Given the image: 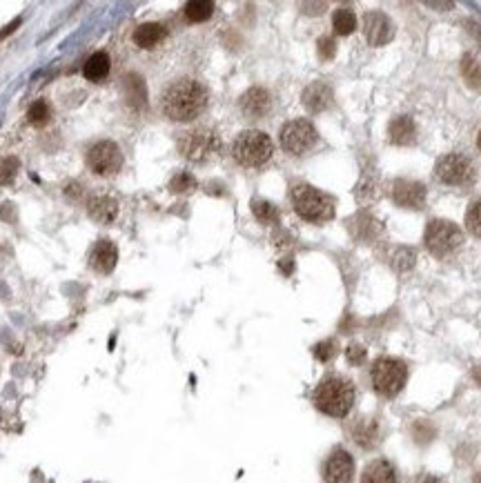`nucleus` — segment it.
<instances>
[{"label": "nucleus", "mask_w": 481, "mask_h": 483, "mask_svg": "<svg viewBox=\"0 0 481 483\" xmlns=\"http://www.w3.org/2000/svg\"><path fill=\"white\" fill-rule=\"evenodd\" d=\"M207 100V89L198 80H176L174 85H169L163 96V114L169 120H176V123H187V120H194L205 112Z\"/></svg>", "instance_id": "1"}, {"label": "nucleus", "mask_w": 481, "mask_h": 483, "mask_svg": "<svg viewBox=\"0 0 481 483\" xmlns=\"http://www.w3.org/2000/svg\"><path fill=\"white\" fill-rule=\"evenodd\" d=\"M355 404V388L341 377H330L319 383L314 392V406L328 417H346Z\"/></svg>", "instance_id": "2"}, {"label": "nucleus", "mask_w": 481, "mask_h": 483, "mask_svg": "<svg viewBox=\"0 0 481 483\" xmlns=\"http://www.w3.org/2000/svg\"><path fill=\"white\" fill-rule=\"evenodd\" d=\"M274 145L265 132H258V129H247V132H240L232 145V156L238 165L243 167H261L272 158Z\"/></svg>", "instance_id": "3"}, {"label": "nucleus", "mask_w": 481, "mask_h": 483, "mask_svg": "<svg viewBox=\"0 0 481 483\" xmlns=\"http://www.w3.org/2000/svg\"><path fill=\"white\" fill-rule=\"evenodd\" d=\"M294 209L301 218L312 220V223H323L334 216V203L332 198L321 194L319 189L310 185H296L292 189Z\"/></svg>", "instance_id": "4"}, {"label": "nucleus", "mask_w": 481, "mask_h": 483, "mask_svg": "<svg viewBox=\"0 0 481 483\" xmlns=\"http://www.w3.org/2000/svg\"><path fill=\"white\" fill-rule=\"evenodd\" d=\"M220 149V138L216 132L205 127L192 129V132L180 134L178 138V152L192 163H205Z\"/></svg>", "instance_id": "5"}, {"label": "nucleus", "mask_w": 481, "mask_h": 483, "mask_svg": "<svg viewBox=\"0 0 481 483\" xmlns=\"http://www.w3.org/2000/svg\"><path fill=\"white\" fill-rule=\"evenodd\" d=\"M408 381V368L399 359H379L372 366V386L381 397H397Z\"/></svg>", "instance_id": "6"}, {"label": "nucleus", "mask_w": 481, "mask_h": 483, "mask_svg": "<svg viewBox=\"0 0 481 483\" xmlns=\"http://www.w3.org/2000/svg\"><path fill=\"white\" fill-rule=\"evenodd\" d=\"M424 243L426 247L433 252L435 256H448L464 243V232L450 220H430L424 234Z\"/></svg>", "instance_id": "7"}, {"label": "nucleus", "mask_w": 481, "mask_h": 483, "mask_svg": "<svg viewBox=\"0 0 481 483\" xmlns=\"http://www.w3.org/2000/svg\"><path fill=\"white\" fill-rule=\"evenodd\" d=\"M317 129L314 125L310 123L305 118H296V120H290V123L283 125L281 129V147L285 149L290 154H305L308 149H312L317 143Z\"/></svg>", "instance_id": "8"}, {"label": "nucleus", "mask_w": 481, "mask_h": 483, "mask_svg": "<svg viewBox=\"0 0 481 483\" xmlns=\"http://www.w3.org/2000/svg\"><path fill=\"white\" fill-rule=\"evenodd\" d=\"M435 174H437V178L441 180V183L464 187V185H470L475 180V167L466 156L446 154V156H441L437 160Z\"/></svg>", "instance_id": "9"}, {"label": "nucleus", "mask_w": 481, "mask_h": 483, "mask_svg": "<svg viewBox=\"0 0 481 483\" xmlns=\"http://www.w3.org/2000/svg\"><path fill=\"white\" fill-rule=\"evenodd\" d=\"M87 165L98 176H114L123 167L120 147L112 140H100L87 152Z\"/></svg>", "instance_id": "10"}, {"label": "nucleus", "mask_w": 481, "mask_h": 483, "mask_svg": "<svg viewBox=\"0 0 481 483\" xmlns=\"http://www.w3.org/2000/svg\"><path fill=\"white\" fill-rule=\"evenodd\" d=\"M364 34L370 45H386L395 38V25L384 12H368L364 18Z\"/></svg>", "instance_id": "11"}, {"label": "nucleus", "mask_w": 481, "mask_h": 483, "mask_svg": "<svg viewBox=\"0 0 481 483\" xmlns=\"http://www.w3.org/2000/svg\"><path fill=\"white\" fill-rule=\"evenodd\" d=\"M326 483H352L355 461L346 450H334L326 461Z\"/></svg>", "instance_id": "12"}, {"label": "nucleus", "mask_w": 481, "mask_h": 483, "mask_svg": "<svg viewBox=\"0 0 481 483\" xmlns=\"http://www.w3.org/2000/svg\"><path fill=\"white\" fill-rule=\"evenodd\" d=\"M393 198L395 203L406 209H421L426 203V187L417 180H395L393 185Z\"/></svg>", "instance_id": "13"}, {"label": "nucleus", "mask_w": 481, "mask_h": 483, "mask_svg": "<svg viewBox=\"0 0 481 483\" xmlns=\"http://www.w3.org/2000/svg\"><path fill=\"white\" fill-rule=\"evenodd\" d=\"M240 112H243L247 118H261L270 112V105H272V98H270V92L263 87H252L240 96L238 100Z\"/></svg>", "instance_id": "14"}, {"label": "nucleus", "mask_w": 481, "mask_h": 483, "mask_svg": "<svg viewBox=\"0 0 481 483\" xmlns=\"http://www.w3.org/2000/svg\"><path fill=\"white\" fill-rule=\"evenodd\" d=\"M118 261V249L112 240H98L94 245L92 254H89V265H92L98 274H109L116 267Z\"/></svg>", "instance_id": "15"}, {"label": "nucleus", "mask_w": 481, "mask_h": 483, "mask_svg": "<svg viewBox=\"0 0 481 483\" xmlns=\"http://www.w3.org/2000/svg\"><path fill=\"white\" fill-rule=\"evenodd\" d=\"M87 214L92 216L96 223L109 225V223H114L116 216H118V203L112 196L96 194L87 200Z\"/></svg>", "instance_id": "16"}, {"label": "nucleus", "mask_w": 481, "mask_h": 483, "mask_svg": "<svg viewBox=\"0 0 481 483\" xmlns=\"http://www.w3.org/2000/svg\"><path fill=\"white\" fill-rule=\"evenodd\" d=\"M330 103H332V89H330V85H326V83H312V85L305 87L303 105L312 114L323 112V109L330 107Z\"/></svg>", "instance_id": "17"}, {"label": "nucleus", "mask_w": 481, "mask_h": 483, "mask_svg": "<svg viewBox=\"0 0 481 483\" xmlns=\"http://www.w3.org/2000/svg\"><path fill=\"white\" fill-rule=\"evenodd\" d=\"M415 134H417V129H415V123H413V118H410V116H397V118L390 120V125H388L390 143L410 145L415 140Z\"/></svg>", "instance_id": "18"}, {"label": "nucleus", "mask_w": 481, "mask_h": 483, "mask_svg": "<svg viewBox=\"0 0 481 483\" xmlns=\"http://www.w3.org/2000/svg\"><path fill=\"white\" fill-rule=\"evenodd\" d=\"M167 36V29L160 25V23H145L136 27L134 32V43L140 49H154L156 45H160Z\"/></svg>", "instance_id": "19"}, {"label": "nucleus", "mask_w": 481, "mask_h": 483, "mask_svg": "<svg viewBox=\"0 0 481 483\" xmlns=\"http://www.w3.org/2000/svg\"><path fill=\"white\" fill-rule=\"evenodd\" d=\"M361 483H397L395 477V468L384 459H377L372 464H368V468L361 475Z\"/></svg>", "instance_id": "20"}, {"label": "nucleus", "mask_w": 481, "mask_h": 483, "mask_svg": "<svg viewBox=\"0 0 481 483\" xmlns=\"http://www.w3.org/2000/svg\"><path fill=\"white\" fill-rule=\"evenodd\" d=\"M109 67H112V60H109V54L107 52H96L89 56V60L85 63L83 67V76L87 80H103L107 74H109Z\"/></svg>", "instance_id": "21"}, {"label": "nucleus", "mask_w": 481, "mask_h": 483, "mask_svg": "<svg viewBox=\"0 0 481 483\" xmlns=\"http://www.w3.org/2000/svg\"><path fill=\"white\" fill-rule=\"evenodd\" d=\"M185 18L192 20V23H203V20L212 18L214 14V3H209V0H192V3L185 5Z\"/></svg>", "instance_id": "22"}, {"label": "nucleus", "mask_w": 481, "mask_h": 483, "mask_svg": "<svg viewBox=\"0 0 481 483\" xmlns=\"http://www.w3.org/2000/svg\"><path fill=\"white\" fill-rule=\"evenodd\" d=\"M332 27L339 36H348L357 29V16L350 9H339L332 16Z\"/></svg>", "instance_id": "23"}, {"label": "nucleus", "mask_w": 481, "mask_h": 483, "mask_svg": "<svg viewBox=\"0 0 481 483\" xmlns=\"http://www.w3.org/2000/svg\"><path fill=\"white\" fill-rule=\"evenodd\" d=\"M352 435H355L357 444H361L364 448H370L377 439V424L375 421H357L355 428H352Z\"/></svg>", "instance_id": "24"}, {"label": "nucleus", "mask_w": 481, "mask_h": 483, "mask_svg": "<svg viewBox=\"0 0 481 483\" xmlns=\"http://www.w3.org/2000/svg\"><path fill=\"white\" fill-rule=\"evenodd\" d=\"M252 212L258 223H263V225H274L279 220V209L270 203V200H254Z\"/></svg>", "instance_id": "25"}, {"label": "nucleus", "mask_w": 481, "mask_h": 483, "mask_svg": "<svg viewBox=\"0 0 481 483\" xmlns=\"http://www.w3.org/2000/svg\"><path fill=\"white\" fill-rule=\"evenodd\" d=\"M461 74H464L468 85L481 87V67L473 56H464V60H461Z\"/></svg>", "instance_id": "26"}, {"label": "nucleus", "mask_w": 481, "mask_h": 483, "mask_svg": "<svg viewBox=\"0 0 481 483\" xmlns=\"http://www.w3.org/2000/svg\"><path fill=\"white\" fill-rule=\"evenodd\" d=\"M466 227L475 236L481 238V198L475 200V203L468 207V212H466Z\"/></svg>", "instance_id": "27"}, {"label": "nucleus", "mask_w": 481, "mask_h": 483, "mask_svg": "<svg viewBox=\"0 0 481 483\" xmlns=\"http://www.w3.org/2000/svg\"><path fill=\"white\" fill-rule=\"evenodd\" d=\"M125 87H132V94H127L129 103L134 105H145V98H147V92H145V85L143 80L136 78V76H127V83Z\"/></svg>", "instance_id": "28"}, {"label": "nucleus", "mask_w": 481, "mask_h": 483, "mask_svg": "<svg viewBox=\"0 0 481 483\" xmlns=\"http://www.w3.org/2000/svg\"><path fill=\"white\" fill-rule=\"evenodd\" d=\"M196 187V178L192 174L187 172H180L172 178V183H169V189H172L174 194H183V192H192V189Z\"/></svg>", "instance_id": "29"}, {"label": "nucleus", "mask_w": 481, "mask_h": 483, "mask_svg": "<svg viewBox=\"0 0 481 483\" xmlns=\"http://www.w3.org/2000/svg\"><path fill=\"white\" fill-rule=\"evenodd\" d=\"M27 118L32 125H45L49 120V105L45 103V100H36V103L29 107Z\"/></svg>", "instance_id": "30"}, {"label": "nucleus", "mask_w": 481, "mask_h": 483, "mask_svg": "<svg viewBox=\"0 0 481 483\" xmlns=\"http://www.w3.org/2000/svg\"><path fill=\"white\" fill-rule=\"evenodd\" d=\"M413 265H415V252L408 247H399L393 256V267L399 272H408Z\"/></svg>", "instance_id": "31"}, {"label": "nucleus", "mask_w": 481, "mask_h": 483, "mask_svg": "<svg viewBox=\"0 0 481 483\" xmlns=\"http://www.w3.org/2000/svg\"><path fill=\"white\" fill-rule=\"evenodd\" d=\"M16 172H18V160L14 156H7L0 160V185L12 183L16 178Z\"/></svg>", "instance_id": "32"}, {"label": "nucleus", "mask_w": 481, "mask_h": 483, "mask_svg": "<svg viewBox=\"0 0 481 483\" xmlns=\"http://www.w3.org/2000/svg\"><path fill=\"white\" fill-rule=\"evenodd\" d=\"M334 354H337V343H334V341H323V343H319L314 348V357L319 361H330Z\"/></svg>", "instance_id": "33"}, {"label": "nucleus", "mask_w": 481, "mask_h": 483, "mask_svg": "<svg viewBox=\"0 0 481 483\" xmlns=\"http://www.w3.org/2000/svg\"><path fill=\"white\" fill-rule=\"evenodd\" d=\"M317 47H319V56L323 58V60H330L334 56V52H337V45H334V38H330V36H323V38H319V43H317Z\"/></svg>", "instance_id": "34"}, {"label": "nucleus", "mask_w": 481, "mask_h": 483, "mask_svg": "<svg viewBox=\"0 0 481 483\" xmlns=\"http://www.w3.org/2000/svg\"><path fill=\"white\" fill-rule=\"evenodd\" d=\"M346 357H348V361L350 363H364L366 361V350L361 348V345H350L348 350H346Z\"/></svg>", "instance_id": "35"}, {"label": "nucleus", "mask_w": 481, "mask_h": 483, "mask_svg": "<svg viewBox=\"0 0 481 483\" xmlns=\"http://www.w3.org/2000/svg\"><path fill=\"white\" fill-rule=\"evenodd\" d=\"M18 25H20V20H14V23H12V25H7V27L3 29V32H0V40H3V38H5L7 34H12V32H14V29H16Z\"/></svg>", "instance_id": "36"}, {"label": "nucleus", "mask_w": 481, "mask_h": 483, "mask_svg": "<svg viewBox=\"0 0 481 483\" xmlns=\"http://www.w3.org/2000/svg\"><path fill=\"white\" fill-rule=\"evenodd\" d=\"M428 7H433V9H450L453 7V3H426Z\"/></svg>", "instance_id": "37"}, {"label": "nucleus", "mask_w": 481, "mask_h": 483, "mask_svg": "<svg viewBox=\"0 0 481 483\" xmlns=\"http://www.w3.org/2000/svg\"><path fill=\"white\" fill-rule=\"evenodd\" d=\"M424 483H441V481H439V479H433V477H428V479H426Z\"/></svg>", "instance_id": "38"}, {"label": "nucleus", "mask_w": 481, "mask_h": 483, "mask_svg": "<svg viewBox=\"0 0 481 483\" xmlns=\"http://www.w3.org/2000/svg\"><path fill=\"white\" fill-rule=\"evenodd\" d=\"M477 145H479V149H481V132H479V138H477Z\"/></svg>", "instance_id": "39"}, {"label": "nucleus", "mask_w": 481, "mask_h": 483, "mask_svg": "<svg viewBox=\"0 0 481 483\" xmlns=\"http://www.w3.org/2000/svg\"><path fill=\"white\" fill-rule=\"evenodd\" d=\"M475 483H481V475H477V477H475Z\"/></svg>", "instance_id": "40"}]
</instances>
